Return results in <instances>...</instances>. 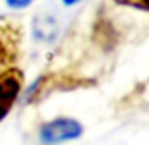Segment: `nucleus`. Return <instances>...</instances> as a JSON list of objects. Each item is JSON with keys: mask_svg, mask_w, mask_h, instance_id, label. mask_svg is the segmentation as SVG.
<instances>
[{"mask_svg": "<svg viewBox=\"0 0 149 145\" xmlns=\"http://www.w3.org/2000/svg\"><path fill=\"white\" fill-rule=\"evenodd\" d=\"M83 134V124L70 117H57V119L44 123L40 128V139L44 143H62L70 139H77Z\"/></svg>", "mask_w": 149, "mask_h": 145, "instance_id": "f257e3e1", "label": "nucleus"}, {"mask_svg": "<svg viewBox=\"0 0 149 145\" xmlns=\"http://www.w3.org/2000/svg\"><path fill=\"white\" fill-rule=\"evenodd\" d=\"M25 76L19 68H6L0 70V121L11 111L15 100L23 91Z\"/></svg>", "mask_w": 149, "mask_h": 145, "instance_id": "f03ea898", "label": "nucleus"}, {"mask_svg": "<svg viewBox=\"0 0 149 145\" xmlns=\"http://www.w3.org/2000/svg\"><path fill=\"white\" fill-rule=\"evenodd\" d=\"M19 40H21V30L15 23L0 25V66L15 60L19 51Z\"/></svg>", "mask_w": 149, "mask_h": 145, "instance_id": "7ed1b4c3", "label": "nucleus"}, {"mask_svg": "<svg viewBox=\"0 0 149 145\" xmlns=\"http://www.w3.org/2000/svg\"><path fill=\"white\" fill-rule=\"evenodd\" d=\"M34 36L38 40H53L57 36V23L53 17L44 15V17H38L34 21Z\"/></svg>", "mask_w": 149, "mask_h": 145, "instance_id": "20e7f679", "label": "nucleus"}, {"mask_svg": "<svg viewBox=\"0 0 149 145\" xmlns=\"http://www.w3.org/2000/svg\"><path fill=\"white\" fill-rule=\"evenodd\" d=\"M121 6H130V8H138L142 11H147V0H115Z\"/></svg>", "mask_w": 149, "mask_h": 145, "instance_id": "39448f33", "label": "nucleus"}, {"mask_svg": "<svg viewBox=\"0 0 149 145\" xmlns=\"http://www.w3.org/2000/svg\"><path fill=\"white\" fill-rule=\"evenodd\" d=\"M34 0H6V6L11 10H23V8L30 6Z\"/></svg>", "mask_w": 149, "mask_h": 145, "instance_id": "423d86ee", "label": "nucleus"}, {"mask_svg": "<svg viewBox=\"0 0 149 145\" xmlns=\"http://www.w3.org/2000/svg\"><path fill=\"white\" fill-rule=\"evenodd\" d=\"M64 6H74V4H77V2H81V0H61Z\"/></svg>", "mask_w": 149, "mask_h": 145, "instance_id": "0eeeda50", "label": "nucleus"}]
</instances>
